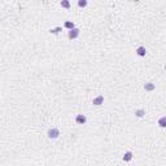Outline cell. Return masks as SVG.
<instances>
[{"instance_id":"6","label":"cell","mask_w":166,"mask_h":166,"mask_svg":"<svg viewBox=\"0 0 166 166\" xmlns=\"http://www.w3.org/2000/svg\"><path fill=\"white\" fill-rule=\"evenodd\" d=\"M145 53H147V51H145V47H143V45L138 47V49H136V55H138V56H140V57H144V56H145Z\"/></svg>"},{"instance_id":"5","label":"cell","mask_w":166,"mask_h":166,"mask_svg":"<svg viewBox=\"0 0 166 166\" xmlns=\"http://www.w3.org/2000/svg\"><path fill=\"white\" fill-rule=\"evenodd\" d=\"M132 157H134V155H132V152H130V151H127V152H125V155H123V157H122V160H123L125 162H130V161L132 160Z\"/></svg>"},{"instance_id":"8","label":"cell","mask_w":166,"mask_h":166,"mask_svg":"<svg viewBox=\"0 0 166 166\" xmlns=\"http://www.w3.org/2000/svg\"><path fill=\"white\" fill-rule=\"evenodd\" d=\"M64 27H65V29H68L69 31H70V30H73V29H75V26H74V22H73V21H66V22L64 23Z\"/></svg>"},{"instance_id":"12","label":"cell","mask_w":166,"mask_h":166,"mask_svg":"<svg viewBox=\"0 0 166 166\" xmlns=\"http://www.w3.org/2000/svg\"><path fill=\"white\" fill-rule=\"evenodd\" d=\"M78 6H79V8L87 6V1H86V0H79V1H78Z\"/></svg>"},{"instance_id":"10","label":"cell","mask_w":166,"mask_h":166,"mask_svg":"<svg viewBox=\"0 0 166 166\" xmlns=\"http://www.w3.org/2000/svg\"><path fill=\"white\" fill-rule=\"evenodd\" d=\"M135 116L139 117V118H142V117L145 116V110H144V109H138V110L135 112Z\"/></svg>"},{"instance_id":"7","label":"cell","mask_w":166,"mask_h":166,"mask_svg":"<svg viewBox=\"0 0 166 166\" xmlns=\"http://www.w3.org/2000/svg\"><path fill=\"white\" fill-rule=\"evenodd\" d=\"M155 88H156V86H155V83H152V82H148V83L144 84V90H145V91H149V92H151V91H153Z\"/></svg>"},{"instance_id":"3","label":"cell","mask_w":166,"mask_h":166,"mask_svg":"<svg viewBox=\"0 0 166 166\" xmlns=\"http://www.w3.org/2000/svg\"><path fill=\"white\" fill-rule=\"evenodd\" d=\"M75 122H77L78 125H84V123L87 122V118H86L84 114H78V116L75 117Z\"/></svg>"},{"instance_id":"14","label":"cell","mask_w":166,"mask_h":166,"mask_svg":"<svg viewBox=\"0 0 166 166\" xmlns=\"http://www.w3.org/2000/svg\"><path fill=\"white\" fill-rule=\"evenodd\" d=\"M165 69H166V66H165Z\"/></svg>"},{"instance_id":"4","label":"cell","mask_w":166,"mask_h":166,"mask_svg":"<svg viewBox=\"0 0 166 166\" xmlns=\"http://www.w3.org/2000/svg\"><path fill=\"white\" fill-rule=\"evenodd\" d=\"M103 103H104V96H103V95H99V96H96V97L92 100V104H94V105H96V107L101 105Z\"/></svg>"},{"instance_id":"13","label":"cell","mask_w":166,"mask_h":166,"mask_svg":"<svg viewBox=\"0 0 166 166\" xmlns=\"http://www.w3.org/2000/svg\"><path fill=\"white\" fill-rule=\"evenodd\" d=\"M61 30H62V27H56V29H51L49 32H51V34H58Z\"/></svg>"},{"instance_id":"11","label":"cell","mask_w":166,"mask_h":166,"mask_svg":"<svg viewBox=\"0 0 166 166\" xmlns=\"http://www.w3.org/2000/svg\"><path fill=\"white\" fill-rule=\"evenodd\" d=\"M60 5H61L62 8H65V9H69V8H70V3H69L68 0H62V1L60 3Z\"/></svg>"},{"instance_id":"2","label":"cell","mask_w":166,"mask_h":166,"mask_svg":"<svg viewBox=\"0 0 166 166\" xmlns=\"http://www.w3.org/2000/svg\"><path fill=\"white\" fill-rule=\"evenodd\" d=\"M79 36V29H73V30H70L69 31V34H68V38L70 39V40H73V39H77Z\"/></svg>"},{"instance_id":"9","label":"cell","mask_w":166,"mask_h":166,"mask_svg":"<svg viewBox=\"0 0 166 166\" xmlns=\"http://www.w3.org/2000/svg\"><path fill=\"white\" fill-rule=\"evenodd\" d=\"M158 126H160V127H162V129L166 127V117H165V116H164V117H161V118L158 119Z\"/></svg>"},{"instance_id":"1","label":"cell","mask_w":166,"mask_h":166,"mask_svg":"<svg viewBox=\"0 0 166 166\" xmlns=\"http://www.w3.org/2000/svg\"><path fill=\"white\" fill-rule=\"evenodd\" d=\"M47 135H48L49 139H57L60 136V130L56 129V127H52V129H49L47 131Z\"/></svg>"}]
</instances>
